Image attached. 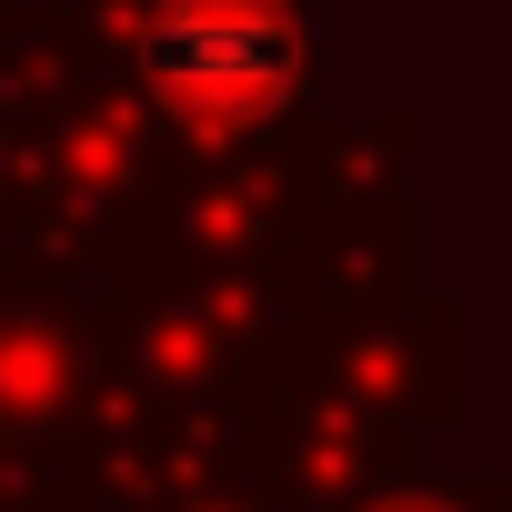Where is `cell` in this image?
I'll use <instances>...</instances> for the list:
<instances>
[{"label": "cell", "mask_w": 512, "mask_h": 512, "mask_svg": "<svg viewBox=\"0 0 512 512\" xmlns=\"http://www.w3.org/2000/svg\"><path fill=\"white\" fill-rule=\"evenodd\" d=\"M382 512H452V502H382Z\"/></svg>", "instance_id": "2"}, {"label": "cell", "mask_w": 512, "mask_h": 512, "mask_svg": "<svg viewBox=\"0 0 512 512\" xmlns=\"http://www.w3.org/2000/svg\"><path fill=\"white\" fill-rule=\"evenodd\" d=\"M141 81L181 121H262L302 91V21L282 0H151Z\"/></svg>", "instance_id": "1"}]
</instances>
